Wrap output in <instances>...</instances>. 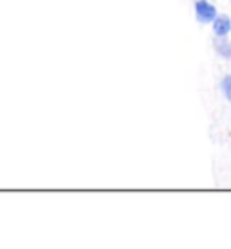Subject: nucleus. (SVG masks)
<instances>
[{"instance_id":"f257e3e1","label":"nucleus","mask_w":231,"mask_h":249,"mask_svg":"<svg viewBox=\"0 0 231 249\" xmlns=\"http://www.w3.org/2000/svg\"><path fill=\"white\" fill-rule=\"evenodd\" d=\"M219 13V7L213 0H194V15L200 25H212Z\"/></svg>"},{"instance_id":"f03ea898","label":"nucleus","mask_w":231,"mask_h":249,"mask_svg":"<svg viewBox=\"0 0 231 249\" xmlns=\"http://www.w3.org/2000/svg\"><path fill=\"white\" fill-rule=\"evenodd\" d=\"M212 36L215 40H222V38L231 36V15L228 13H219V17L213 20L212 25Z\"/></svg>"},{"instance_id":"7ed1b4c3","label":"nucleus","mask_w":231,"mask_h":249,"mask_svg":"<svg viewBox=\"0 0 231 249\" xmlns=\"http://www.w3.org/2000/svg\"><path fill=\"white\" fill-rule=\"evenodd\" d=\"M213 51L220 60L231 63V38H222V40L213 38Z\"/></svg>"},{"instance_id":"20e7f679","label":"nucleus","mask_w":231,"mask_h":249,"mask_svg":"<svg viewBox=\"0 0 231 249\" xmlns=\"http://www.w3.org/2000/svg\"><path fill=\"white\" fill-rule=\"evenodd\" d=\"M219 90L228 105H231V71L224 72L219 80Z\"/></svg>"},{"instance_id":"39448f33","label":"nucleus","mask_w":231,"mask_h":249,"mask_svg":"<svg viewBox=\"0 0 231 249\" xmlns=\"http://www.w3.org/2000/svg\"><path fill=\"white\" fill-rule=\"evenodd\" d=\"M230 4H231V0H230Z\"/></svg>"}]
</instances>
